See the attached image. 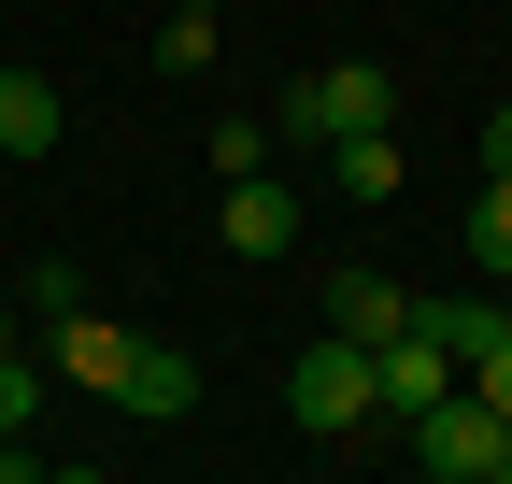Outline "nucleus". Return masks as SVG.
<instances>
[{
    "label": "nucleus",
    "mask_w": 512,
    "mask_h": 484,
    "mask_svg": "<svg viewBox=\"0 0 512 484\" xmlns=\"http://www.w3.org/2000/svg\"><path fill=\"white\" fill-rule=\"evenodd\" d=\"M0 157H57V86L43 72H0Z\"/></svg>",
    "instance_id": "12"
},
{
    "label": "nucleus",
    "mask_w": 512,
    "mask_h": 484,
    "mask_svg": "<svg viewBox=\"0 0 512 484\" xmlns=\"http://www.w3.org/2000/svg\"><path fill=\"white\" fill-rule=\"evenodd\" d=\"M399 314H413V285H399V271H370V257L328 271V328H342V342H384Z\"/></svg>",
    "instance_id": "8"
},
{
    "label": "nucleus",
    "mask_w": 512,
    "mask_h": 484,
    "mask_svg": "<svg viewBox=\"0 0 512 484\" xmlns=\"http://www.w3.org/2000/svg\"><path fill=\"white\" fill-rule=\"evenodd\" d=\"M285 413H299L313 442H356V428H384V399H370V342L313 328V342H299V371H285Z\"/></svg>",
    "instance_id": "2"
},
{
    "label": "nucleus",
    "mask_w": 512,
    "mask_h": 484,
    "mask_svg": "<svg viewBox=\"0 0 512 484\" xmlns=\"http://www.w3.org/2000/svg\"><path fill=\"white\" fill-rule=\"evenodd\" d=\"M342 129H399V72H384V57H328V72H299L285 114H271V143H299V157H328Z\"/></svg>",
    "instance_id": "1"
},
{
    "label": "nucleus",
    "mask_w": 512,
    "mask_h": 484,
    "mask_svg": "<svg viewBox=\"0 0 512 484\" xmlns=\"http://www.w3.org/2000/svg\"><path fill=\"white\" fill-rule=\"evenodd\" d=\"M456 242H470V271H484V285H512V171H484V186H470Z\"/></svg>",
    "instance_id": "9"
},
{
    "label": "nucleus",
    "mask_w": 512,
    "mask_h": 484,
    "mask_svg": "<svg viewBox=\"0 0 512 484\" xmlns=\"http://www.w3.org/2000/svg\"><path fill=\"white\" fill-rule=\"evenodd\" d=\"M29 413H43V356L0 342V428H29Z\"/></svg>",
    "instance_id": "15"
},
{
    "label": "nucleus",
    "mask_w": 512,
    "mask_h": 484,
    "mask_svg": "<svg viewBox=\"0 0 512 484\" xmlns=\"http://www.w3.org/2000/svg\"><path fill=\"white\" fill-rule=\"evenodd\" d=\"M413 456H427V484H498V442H512V413L498 399H470V385H441L413 428H399Z\"/></svg>",
    "instance_id": "3"
},
{
    "label": "nucleus",
    "mask_w": 512,
    "mask_h": 484,
    "mask_svg": "<svg viewBox=\"0 0 512 484\" xmlns=\"http://www.w3.org/2000/svg\"><path fill=\"white\" fill-rule=\"evenodd\" d=\"M0 342H15V299H0Z\"/></svg>",
    "instance_id": "18"
},
{
    "label": "nucleus",
    "mask_w": 512,
    "mask_h": 484,
    "mask_svg": "<svg viewBox=\"0 0 512 484\" xmlns=\"http://www.w3.org/2000/svg\"><path fill=\"white\" fill-rule=\"evenodd\" d=\"M214 43H228V0H171V29H157V72H214Z\"/></svg>",
    "instance_id": "13"
},
{
    "label": "nucleus",
    "mask_w": 512,
    "mask_h": 484,
    "mask_svg": "<svg viewBox=\"0 0 512 484\" xmlns=\"http://www.w3.org/2000/svg\"><path fill=\"white\" fill-rule=\"evenodd\" d=\"M441 385H456V356H441V342H427L413 314H399V328L370 342V399H384V428H413V413H427Z\"/></svg>",
    "instance_id": "5"
},
{
    "label": "nucleus",
    "mask_w": 512,
    "mask_h": 484,
    "mask_svg": "<svg viewBox=\"0 0 512 484\" xmlns=\"http://www.w3.org/2000/svg\"><path fill=\"white\" fill-rule=\"evenodd\" d=\"M484 171H512V100H498V114H484Z\"/></svg>",
    "instance_id": "17"
},
{
    "label": "nucleus",
    "mask_w": 512,
    "mask_h": 484,
    "mask_svg": "<svg viewBox=\"0 0 512 484\" xmlns=\"http://www.w3.org/2000/svg\"><path fill=\"white\" fill-rule=\"evenodd\" d=\"M299 214H313V200L285 186V171H242L214 228H228V257H285V242H299Z\"/></svg>",
    "instance_id": "6"
},
{
    "label": "nucleus",
    "mask_w": 512,
    "mask_h": 484,
    "mask_svg": "<svg viewBox=\"0 0 512 484\" xmlns=\"http://www.w3.org/2000/svg\"><path fill=\"white\" fill-rule=\"evenodd\" d=\"M128 342H143V328H100L86 299H72V314H43V385H86V399H114V385H128Z\"/></svg>",
    "instance_id": "4"
},
{
    "label": "nucleus",
    "mask_w": 512,
    "mask_h": 484,
    "mask_svg": "<svg viewBox=\"0 0 512 484\" xmlns=\"http://www.w3.org/2000/svg\"><path fill=\"white\" fill-rule=\"evenodd\" d=\"M200 157H214V186H242V171H271V129H256V114H214Z\"/></svg>",
    "instance_id": "14"
},
{
    "label": "nucleus",
    "mask_w": 512,
    "mask_h": 484,
    "mask_svg": "<svg viewBox=\"0 0 512 484\" xmlns=\"http://www.w3.org/2000/svg\"><path fill=\"white\" fill-rule=\"evenodd\" d=\"M456 385H470V399H498V413H512V328H498V342H484V356H470V371H456Z\"/></svg>",
    "instance_id": "16"
},
{
    "label": "nucleus",
    "mask_w": 512,
    "mask_h": 484,
    "mask_svg": "<svg viewBox=\"0 0 512 484\" xmlns=\"http://www.w3.org/2000/svg\"><path fill=\"white\" fill-rule=\"evenodd\" d=\"M114 413H143V428H185V413H200V356L128 342V385H114Z\"/></svg>",
    "instance_id": "7"
},
{
    "label": "nucleus",
    "mask_w": 512,
    "mask_h": 484,
    "mask_svg": "<svg viewBox=\"0 0 512 484\" xmlns=\"http://www.w3.org/2000/svg\"><path fill=\"white\" fill-rule=\"evenodd\" d=\"M328 186L342 200H399V129H342L328 143Z\"/></svg>",
    "instance_id": "11"
},
{
    "label": "nucleus",
    "mask_w": 512,
    "mask_h": 484,
    "mask_svg": "<svg viewBox=\"0 0 512 484\" xmlns=\"http://www.w3.org/2000/svg\"><path fill=\"white\" fill-rule=\"evenodd\" d=\"M413 328H427V342H441V356L470 371V356H484V342L512 328V299H413Z\"/></svg>",
    "instance_id": "10"
}]
</instances>
